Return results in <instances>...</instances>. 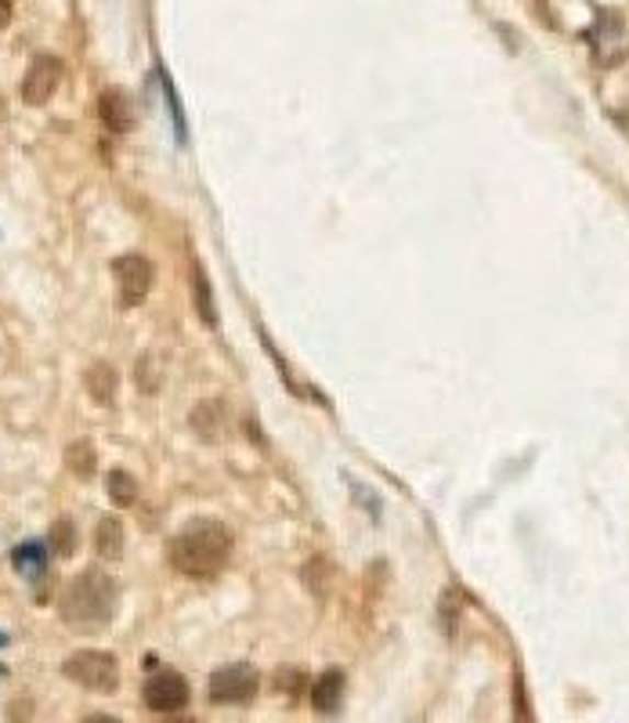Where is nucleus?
<instances>
[{
	"instance_id": "f257e3e1",
	"label": "nucleus",
	"mask_w": 629,
	"mask_h": 723,
	"mask_svg": "<svg viewBox=\"0 0 629 723\" xmlns=\"http://www.w3.org/2000/svg\"><path fill=\"white\" fill-rule=\"evenodd\" d=\"M232 557V535L221 521L200 518L170 540V565L189 579H214Z\"/></svg>"
},
{
	"instance_id": "f03ea898",
	"label": "nucleus",
	"mask_w": 629,
	"mask_h": 723,
	"mask_svg": "<svg viewBox=\"0 0 629 723\" xmlns=\"http://www.w3.org/2000/svg\"><path fill=\"white\" fill-rule=\"evenodd\" d=\"M116 612V582L102 568H83L77 579L61 590L58 615L72 630H102Z\"/></svg>"
},
{
	"instance_id": "7ed1b4c3",
	"label": "nucleus",
	"mask_w": 629,
	"mask_h": 723,
	"mask_svg": "<svg viewBox=\"0 0 629 723\" xmlns=\"http://www.w3.org/2000/svg\"><path fill=\"white\" fill-rule=\"evenodd\" d=\"M61 672H66V677H69L72 683L88 688V691H102V694H109V691H116V688H120V663H116V655H109V652H94V647H88V652L69 655V658H66V666H61Z\"/></svg>"
},
{
	"instance_id": "20e7f679",
	"label": "nucleus",
	"mask_w": 629,
	"mask_h": 723,
	"mask_svg": "<svg viewBox=\"0 0 629 723\" xmlns=\"http://www.w3.org/2000/svg\"><path fill=\"white\" fill-rule=\"evenodd\" d=\"M586 41H589V55H594V62L604 69L622 66L626 55H629L626 22H622V15H615V11H597V22L589 26Z\"/></svg>"
},
{
	"instance_id": "39448f33",
	"label": "nucleus",
	"mask_w": 629,
	"mask_h": 723,
	"mask_svg": "<svg viewBox=\"0 0 629 723\" xmlns=\"http://www.w3.org/2000/svg\"><path fill=\"white\" fill-rule=\"evenodd\" d=\"M257 691H261V672L246 663L221 666L214 677H210V698H214L217 705H246V702H254Z\"/></svg>"
},
{
	"instance_id": "423d86ee",
	"label": "nucleus",
	"mask_w": 629,
	"mask_h": 723,
	"mask_svg": "<svg viewBox=\"0 0 629 723\" xmlns=\"http://www.w3.org/2000/svg\"><path fill=\"white\" fill-rule=\"evenodd\" d=\"M113 276H116V286H120V301L134 308L142 304L145 297L153 290V279H156V268L149 257L142 254H127V257H116L113 260Z\"/></svg>"
},
{
	"instance_id": "0eeeda50",
	"label": "nucleus",
	"mask_w": 629,
	"mask_h": 723,
	"mask_svg": "<svg viewBox=\"0 0 629 723\" xmlns=\"http://www.w3.org/2000/svg\"><path fill=\"white\" fill-rule=\"evenodd\" d=\"M142 702L149 705L153 713H178V709L189 705V680L175 669H159L145 680Z\"/></svg>"
},
{
	"instance_id": "6e6552de",
	"label": "nucleus",
	"mask_w": 629,
	"mask_h": 723,
	"mask_svg": "<svg viewBox=\"0 0 629 723\" xmlns=\"http://www.w3.org/2000/svg\"><path fill=\"white\" fill-rule=\"evenodd\" d=\"M61 84V62L55 55H36L33 66L22 77V98L30 105H47Z\"/></svg>"
},
{
	"instance_id": "1a4fd4ad",
	"label": "nucleus",
	"mask_w": 629,
	"mask_h": 723,
	"mask_svg": "<svg viewBox=\"0 0 629 723\" xmlns=\"http://www.w3.org/2000/svg\"><path fill=\"white\" fill-rule=\"evenodd\" d=\"M98 116H102V123L113 134H127V131H134V123H138L134 102L120 91V87H109V91L98 98Z\"/></svg>"
},
{
	"instance_id": "9d476101",
	"label": "nucleus",
	"mask_w": 629,
	"mask_h": 723,
	"mask_svg": "<svg viewBox=\"0 0 629 723\" xmlns=\"http://www.w3.org/2000/svg\"><path fill=\"white\" fill-rule=\"evenodd\" d=\"M192 431L203 442H217L225 434V405L221 402H200L192 409Z\"/></svg>"
},
{
	"instance_id": "9b49d317",
	"label": "nucleus",
	"mask_w": 629,
	"mask_h": 723,
	"mask_svg": "<svg viewBox=\"0 0 629 723\" xmlns=\"http://www.w3.org/2000/svg\"><path fill=\"white\" fill-rule=\"evenodd\" d=\"M116 383H120V377H116V369L109 366V362H94V366L88 369V391H91V398L98 405H113Z\"/></svg>"
},
{
	"instance_id": "f8f14e48",
	"label": "nucleus",
	"mask_w": 629,
	"mask_h": 723,
	"mask_svg": "<svg viewBox=\"0 0 629 723\" xmlns=\"http://www.w3.org/2000/svg\"><path fill=\"white\" fill-rule=\"evenodd\" d=\"M94 546H98V554L113 557V560L123 554V525H120V518H102V521H98Z\"/></svg>"
},
{
	"instance_id": "ddd939ff",
	"label": "nucleus",
	"mask_w": 629,
	"mask_h": 723,
	"mask_svg": "<svg viewBox=\"0 0 629 723\" xmlns=\"http://www.w3.org/2000/svg\"><path fill=\"white\" fill-rule=\"evenodd\" d=\"M340 698H344V677L340 672H326V677L315 683V709L318 713H337Z\"/></svg>"
},
{
	"instance_id": "4468645a",
	"label": "nucleus",
	"mask_w": 629,
	"mask_h": 723,
	"mask_svg": "<svg viewBox=\"0 0 629 723\" xmlns=\"http://www.w3.org/2000/svg\"><path fill=\"white\" fill-rule=\"evenodd\" d=\"M105 489H109V500H113L116 507H131L134 500H138V481H134L127 470H113V474H109Z\"/></svg>"
},
{
	"instance_id": "2eb2a0df",
	"label": "nucleus",
	"mask_w": 629,
	"mask_h": 723,
	"mask_svg": "<svg viewBox=\"0 0 629 723\" xmlns=\"http://www.w3.org/2000/svg\"><path fill=\"white\" fill-rule=\"evenodd\" d=\"M66 464L77 478H91L94 467H98V456H94V445L91 442H72L66 448Z\"/></svg>"
},
{
	"instance_id": "dca6fc26",
	"label": "nucleus",
	"mask_w": 629,
	"mask_h": 723,
	"mask_svg": "<svg viewBox=\"0 0 629 723\" xmlns=\"http://www.w3.org/2000/svg\"><path fill=\"white\" fill-rule=\"evenodd\" d=\"M192 286H195V308H200V315L206 326H214L217 322V311H214V301H210V282L203 276L200 265H192Z\"/></svg>"
},
{
	"instance_id": "f3484780",
	"label": "nucleus",
	"mask_w": 629,
	"mask_h": 723,
	"mask_svg": "<svg viewBox=\"0 0 629 723\" xmlns=\"http://www.w3.org/2000/svg\"><path fill=\"white\" fill-rule=\"evenodd\" d=\"M44 550L36 543H26V546H19L15 550V568L22 571V576H30V579H36L44 571Z\"/></svg>"
},
{
	"instance_id": "a211bd4d",
	"label": "nucleus",
	"mask_w": 629,
	"mask_h": 723,
	"mask_svg": "<svg viewBox=\"0 0 629 723\" xmlns=\"http://www.w3.org/2000/svg\"><path fill=\"white\" fill-rule=\"evenodd\" d=\"M52 546L61 554V557H69L72 550H77V529H72V521L69 518H58L55 521V529H52Z\"/></svg>"
},
{
	"instance_id": "6ab92c4d",
	"label": "nucleus",
	"mask_w": 629,
	"mask_h": 723,
	"mask_svg": "<svg viewBox=\"0 0 629 723\" xmlns=\"http://www.w3.org/2000/svg\"><path fill=\"white\" fill-rule=\"evenodd\" d=\"M456 604H460V590H449L446 597H441V622H446V633H449V637L456 633V612H460Z\"/></svg>"
},
{
	"instance_id": "aec40b11",
	"label": "nucleus",
	"mask_w": 629,
	"mask_h": 723,
	"mask_svg": "<svg viewBox=\"0 0 629 723\" xmlns=\"http://www.w3.org/2000/svg\"><path fill=\"white\" fill-rule=\"evenodd\" d=\"M138 388L142 391H156L159 388V377H156V369L149 366V358L138 362Z\"/></svg>"
},
{
	"instance_id": "412c9836",
	"label": "nucleus",
	"mask_w": 629,
	"mask_h": 723,
	"mask_svg": "<svg viewBox=\"0 0 629 723\" xmlns=\"http://www.w3.org/2000/svg\"><path fill=\"white\" fill-rule=\"evenodd\" d=\"M301 688H304V677H301V672H293V669H279V691H282V694L301 691Z\"/></svg>"
},
{
	"instance_id": "4be33fe9",
	"label": "nucleus",
	"mask_w": 629,
	"mask_h": 723,
	"mask_svg": "<svg viewBox=\"0 0 629 723\" xmlns=\"http://www.w3.org/2000/svg\"><path fill=\"white\" fill-rule=\"evenodd\" d=\"M8 22H11V0H0V33L8 30Z\"/></svg>"
},
{
	"instance_id": "5701e85b",
	"label": "nucleus",
	"mask_w": 629,
	"mask_h": 723,
	"mask_svg": "<svg viewBox=\"0 0 629 723\" xmlns=\"http://www.w3.org/2000/svg\"><path fill=\"white\" fill-rule=\"evenodd\" d=\"M4 116H8V105H4V102H0V120H4Z\"/></svg>"
}]
</instances>
